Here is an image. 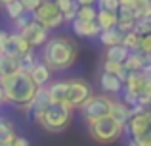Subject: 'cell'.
<instances>
[{"instance_id": "44", "label": "cell", "mask_w": 151, "mask_h": 146, "mask_svg": "<svg viewBox=\"0 0 151 146\" xmlns=\"http://www.w3.org/2000/svg\"><path fill=\"white\" fill-rule=\"evenodd\" d=\"M8 2H12V0H0V4H2V6H4V4H8Z\"/></svg>"}, {"instance_id": "35", "label": "cell", "mask_w": 151, "mask_h": 146, "mask_svg": "<svg viewBox=\"0 0 151 146\" xmlns=\"http://www.w3.org/2000/svg\"><path fill=\"white\" fill-rule=\"evenodd\" d=\"M134 139H136L142 146H151V127L147 129V131H144L140 137H134Z\"/></svg>"}, {"instance_id": "7", "label": "cell", "mask_w": 151, "mask_h": 146, "mask_svg": "<svg viewBox=\"0 0 151 146\" xmlns=\"http://www.w3.org/2000/svg\"><path fill=\"white\" fill-rule=\"evenodd\" d=\"M92 96V89L88 83L84 81H67V96H65V104L71 108H78L84 104L88 98Z\"/></svg>"}, {"instance_id": "47", "label": "cell", "mask_w": 151, "mask_h": 146, "mask_svg": "<svg viewBox=\"0 0 151 146\" xmlns=\"http://www.w3.org/2000/svg\"><path fill=\"white\" fill-rule=\"evenodd\" d=\"M2 79H4V77H2V73H0V83H2Z\"/></svg>"}, {"instance_id": "1", "label": "cell", "mask_w": 151, "mask_h": 146, "mask_svg": "<svg viewBox=\"0 0 151 146\" xmlns=\"http://www.w3.org/2000/svg\"><path fill=\"white\" fill-rule=\"evenodd\" d=\"M77 60V44L67 37H54L44 42L42 48V62L48 64L50 69L61 71L73 65Z\"/></svg>"}, {"instance_id": "34", "label": "cell", "mask_w": 151, "mask_h": 146, "mask_svg": "<svg viewBox=\"0 0 151 146\" xmlns=\"http://www.w3.org/2000/svg\"><path fill=\"white\" fill-rule=\"evenodd\" d=\"M140 52H144V54H149L151 52V33L142 37V41H140Z\"/></svg>"}, {"instance_id": "6", "label": "cell", "mask_w": 151, "mask_h": 146, "mask_svg": "<svg viewBox=\"0 0 151 146\" xmlns=\"http://www.w3.org/2000/svg\"><path fill=\"white\" fill-rule=\"evenodd\" d=\"M35 19L40 21L46 29H55L65 21V15L54 0H42V4L35 10Z\"/></svg>"}, {"instance_id": "22", "label": "cell", "mask_w": 151, "mask_h": 146, "mask_svg": "<svg viewBox=\"0 0 151 146\" xmlns=\"http://www.w3.org/2000/svg\"><path fill=\"white\" fill-rule=\"evenodd\" d=\"M98 23H100L101 29H109V27L117 25V23H119L117 12H113V10H103V8H100V10H98Z\"/></svg>"}, {"instance_id": "10", "label": "cell", "mask_w": 151, "mask_h": 146, "mask_svg": "<svg viewBox=\"0 0 151 146\" xmlns=\"http://www.w3.org/2000/svg\"><path fill=\"white\" fill-rule=\"evenodd\" d=\"M48 31L50 29H46L40 21L33 19V21H31L25 29H21L19 33H21L23 37L29 41V44L33 46V48H37V46H42L46 41H48Z\"/></svg>"}, {"instance_id": "23", "label": "cell", "mask_w": 151, "mask_h": 146, "mask_svg": "<svg viewBox=\"0 0 151 146\" xmlns=\"http://www.w3.org/2000/svg\"><path fill=\"white\" fill-rule=\"evenodd\" d=\"M54 2L58 4V8L63 12L65 21H73V19L77 17V10H78L77 0H54Z\"/></svg>"}, {"instance_id": "42", "label": "cell", "mask_w": 151, "mask_h": 146, "mask_svg": "<svg viewBox=\"0 0 151 146\" xmlns=\"http://www.w3.org/2000/svg\"><path fill=\"white\" fill-rule=\"evenodd\" d=\"M119 4H124V6H134V0H119Z\"/></svg>"}, {"instance_id": "17", "label": "cell", "mask_w": 151, "mask_h": 146, "mask_svg": "<svg viewBox=\"0 0 151 146\" xmlns=\"http://www.w3.org/2000/svg\"><path fill=\"white\" fill-rule=\"evenodd\" d=\"M111 117H113L115 121H119L121 125H128L130 117H132V112H130V106L126 104L124 100L122 102H111Z\"/></svg>"}, {"instance_id": "37", "label": "cell", "mask_w": 151, "mask_h": 146, "mask_svg": "<svg viewBox=\"0 0 151 146\" xmlns=\"http://www.w3.org/2000/svg\"><path fill=\"white\" fill-rule=\"evenodd\" d=\"M138 17H151V0L145 6H142V8H138Z\"/></svg>"}, {"instance_id": "16", "label": "cell", "mask_w": 151, "mask_h": 146, "mask_svg": "<svg viewBox=\"0 0 151 146\" xmlns=\"http://www.w3.org/2000/svg\"><path fill=\"white\" fill-rule=\"evenodd\" d=\"M126 31H122L119 25H113L109 29H101L100 33V41L105 46H113V44H122V38H124Z\"/></svg>"}, {"instance_id": "36", "label": "cell", "mask_w": 151, "mask_h": 146, "mask_svg": "<svg viewBox=\"0 0 151 146\" xmlns=\"http://www.w3.org/2000/svg\"><path fill=\"white\" fill-rule=\"evenodd\" d=\"M21 4H23V8H25V10L35 12V10H37V8L42 4V0H21Z\"/></svg>"}, {"instance_id": "11", "label": "cell", "mask_w": 151, "mask_h": 146, "mask_svg": "<svg viewBox=\"0 0 151 146\" xmlns=\"http://www.w3.org/2000/svg\"><path fill=\"white\" fill-rule=\"evenodd\" d=\"M73 31L78 37H96V35L101 33V27L98 23V19L96 21H86V19L75 17L73 19Z\"/></svg>"}, {"instance_id": "8", "label": "cell", "mask_w": 151, "mask_h": 146, "mask_svg": "<svg viewBox=\"0 0 151 146\" xmlns=\"http://www.w3.org/2000/svg\"><path fill=\"white\" fill-rule=\"evenodd\" d=\"M50 102H52V98H50L48 86H38L37 92H35V96L31 98V102L27 106H23V108H25L27 115H31L35 121H38V117H40L42 112L50 106Z\"/></svg>"}, {"instance_id": "21", "label": "cell", "mask_w": 151, "mask_h": 146, "mask_svg": "<svg viewBox=\"0 0 151 146\" xmlns=\"http://www.w3.org/2000/svg\"><path fill=\"white\" fill-rule=\"evenodd\" d=\"M128 54H130V50L126 48L124 44H113V46H107L105 60L117 62V64H124L126 58H128Z\"/></svg>"}, {"instance_id": "31", "label": "cell", "mask_w": 151, "mask_h": 146, "mask_svg": "<svg viewBox=\"0 0 151 146\" xmlns=\"http://www.w3.org/2000/svg\"><path fill=\"white\" fill-rule=\"evenodd\" d=\"M33 19H35V12L25 10L21 15H19V17H15V19H14V23H15V27H17V31H21V29H25V27L29 25Z\"/></svg>"}, {"instance_id": "12", "label": "cell", "mask_w": 151, "mask_h": 146, "mask_svg": "<svg viewBox=\"0 0 151 146\" xmlns=\"http://www.w3.org/2000/svg\"><path fill=\"white\" fill-rule=\"evenodd\" d=\"M117 15H119L117 25L121 27L122 31H130L134 27V23H136V19H138L136 6H124V4H121L119 10H117Z\"/></svg>"}, {"instance_id": "18", "label": "cell", "mask_w": 151, "mask_h": 146, "mask_svg": "<svg viewBox=\"0 0 151 146\" xmlns=\"http://www.w3.org/2000/svg\"><path fill=\"white\" fill-rule=\"evenodd\" d=\"M31 77L37 83V86H46V83H50L52 79V69L44 62H37V65L31 69Z\"/></svg>"}, {"instance_id": "26", "label": "cell", "mask_w": 151, "mask_h": 146, "mask_svg": "<svg viewBox=\"0 0 151 146\" xmlns=\"http://www.w3.org/2000/svg\"><path fill=\"white\" fill-rule=\"evenodd\" d=\"M140 41H142V37L130 29V31H126L124 38H122V44H124L130 52H134V50H140Z\"/></svg>"}, {"instance_id": "48", "label": "cell", "mask_w": 151, "mask_h": 146, "mask_svg": "<svg viewBox=\"0 0 151 146\" xmlns=\"http://www.w3.org/2000/svg\"><path fill=\"white\" fill-rule=\"evenodd\" d=\"M149 62H151V52H149Z\"/></svg>"}, {"instance_id": "29", "label": "cell", "mask_w": 151, "mask_h": 146, "mask_svg": "<svg viewBox=\"0 0 151 146\" xmlns=\"http://www.w3.org/2000/svg\"><path fill=\"white\" fill-rule=\"evenodd\" d=\"M14 123H12L8 117H0V140L6 142L10 137H14Z\"/></svg>"}, {"instance_id": "49", "label": "cell", "mask_w": 151, "mask_h": 146, "mask_svg": "<svg viewBox=\"0 0 151 146\" xmlns=\"http://www.w3.org/2000/svg\"><path fill=\"white\" fill-rule=\"evenodd\" d=\"M149 21H151V17H149Z\"/></svg>"}, {"instance_id": "2", "label": "cell", "mask_w": 151, "mask_h": 146, "mask_svg": "<svg viewBox=\"0 0 151 146\" xmlns=\"http://www.w3.org/2000/svg\"><path fill=\"white\" fill-rule=\"evenodd\" d=\"M2 86H4V92H6V100L15 106H21V108L29 104L38 89L37 83L31 77V73H25V71H15L8 75V77H4Z\"/></svg>"}, {"instance_id": "20", "label": "cell", "mask_w": 151, "mask_h": 146, "mask_svg": "<svg viewBox=\"0 0 151 146\" xmlns=\"http://www.w3.org/2000/svg\"><path fill=\"white\" fill-rule=\"evenodd\" d=\"M19 71V56H10V54H0V73L2 77Z\"/></svg>"}, {"instance_id": "45", "label": "cell", "mask_w": 151, "mask_h": 146, "mask_svg": "<svg viewBox=\"0 0 151 146\" xmlns=\"http://www.w3.org/2000/svg\"><path fill=\"white\" fill-rule=\"evenodd\" d=\"M0 146H6V142H4V140H0Z\"/></svg>"}, {"instance_id": "38", "label": "cell", "mask_w": 151, "mask_h": 146, "mask_svg": "<svg viewBox=\"0 0 151 146\" xmlns=\"http://www.w3.org/2000/svg\"><path fill=\"white\" fill-rule=\"evenodd\" d=\"M144 73H145V79H147V83L151 85V62L144 68Z\"/></svg>"}, {"instance_id": "40", "label": "cell", "mask_w": 151, "mask_h": 146, "mask_svg": "<svg viewBox=\"0 0 151 146\" xmlns=\"http://www.w3.org/2000/svg\"><path fill=\"white\" fill-rule=\"evenodd\" d=\"M4 102H8V100H6V92H4V86H2V83H0V106H2Z\"/></svg>"}, {"instance_id": "27", "label": "cell", "mask_w": 151, "mask_h": 146, "mask_svg": "<svg viewBox=\"0 0 151 146\" xmlns=\"http://www.w3.org/2000/svg\"><path fill=\"white\" fill-rule=\"evenodd\" d=\"M4 8H6V14H8V17H10V19L19 17V15L25 12V8H23L21 0H12V2L4 4Z\"/></svg>"}, {"instance_id": "9", "label": "cell", "mask_w": 151, "mask_h": 146, "mask_svg": "<svg viewBox=\"0 0 151 146\" xmlns=\"http://www.w3.org/2000/svg\"><path fill=\"white\" fill-rule=\"evenodd\" d=\"M0 50H2V54H10V56H21V54L33 50V46H31L29 41H27V38L17 31V33H10V35H8L6 41L0 44Z\"/></svg>"}, {"instance_id": "33", "label": "cell", "mask_w": 151, "mask_h": 146, "mask_svg": "<svg viewBox=\"0 0 151 146\" xmlns=\"http://www.w3.org/2000/svg\"><path fill=\"white\" fill-rule=\"evenodd\" d=\"M98 6L103 8V10H113V12H117L119 10V0H98Z\"/></svg>"}, {"instance_id": "30", "label": "cell", "mask_w": 151, "mask_h": 146, "mask_svg": "<svg viewBox=\"0 0 151 146\" xmlns=\"http://www.w3.org/2000/svg\"><path fill=\"white\" fill-rule=\"evenodd\" d=\"M77 17L86 19V21H96V19H98V10L94 8V4H92V6H78Z\"/></svg>"}, {"instance_id": "24", "label": "cell", "mask_w": 151, "mask_h": 146, "mask_svg": "<svg viewBox=\"0 0 151 146\" xmlns=\"http://www.w3.org/2000/svg\"><path fill=\"white\" fill-rule=\"evenodd\" d=\"M52 102H65L67 96V81H55L48 86Z\"/></svg>"}, {"instance_id": "46", "label": "cell", "mask_w": 151, "mask_h": 146, "mask_svg": "<svg viewBox=\"0 0 151 146\" xmlns=\"http://www.w3.org/2000/svg\"><path fill=\"white\" fill-rule=\"evenodd\" d=\"M147 113H149V121H151V110H147Z\"/></svg>"}, {"instance_id": "43", "label": "cell", "mask_w": 151, "mask_h": 146, "mask_svg": "<svg viewBox=\"0 0 151 146\" xmlns=\"http://www.w3.org/2000/svg\"><path fill=\"white\" fill-rule=\"evenodd\" d=\"M128 146H142L140 142H138V140L136 139H132V140H130V142H128Z\"/></svg>"}, {"instance_id": "14", "label": "cell", "mask_w": 151, "mask_h": 146, "mask_svg": "<svg viewBox=\"0 0 151 146\" xmlns=\"http://www.w3.org/2000/svg\"><path fill=\"white\" fill-rule=\"evenodd\" d=\"M151 127V121H149V113L147 112H142V113H136V115L130 117L128 121V131L132 137H140L144 131H147Z\"/></svg>"}, {"instance_id": "32", "label": "cell", "mask_w": 151, "mask_h": 146, "mask_svg": "<svg viewBox=\"0 0 151 146\" xmlns=\"http://www.w3.org/2000/svg\"><path fill=\"white\" fill-rule=\"evenodd\" d=\"M6 146H29V140L25 137H19V135H14L6 140Z\"/></svg>"}, {"instance_id": "39", "label": "cell", "mask_w": 151, "mask_h": 146, "mask_svg": "<svg viewBox=\"0 0 151 146\" xmlns=\"http://www.w3.org/2000/svg\"><path fill=\"white\" fill-rule=\"evenodd\" d=\"M98 0H77L78 6H92V4H96Z\"/></svg>"}, {"instance_id": "28", "label": "cell", "mask_w": 151, "mask_h": 146, "mask_svg": "<svg viewBox=\"0 0 151 146\" xmlns=\"http://www.w3.org/2000/svg\"><path fill=\"white\" fill-rule=\"evenodd\" d=\"M132 31L136 35H140V37H144V35H149L151 33V21L149 17H138L136 23H134Z\"/></svg>"}, {"instance_id": "41", "label": "cell", "mask_w": 151, "mask_h": 146, "mask_svg": "<svg viewBox=\"0 0 151 146\" xmlns=\"http://www.w3.org/2000/svg\"><path fill=\"white\" fill-rule=\"evenodd\" d=\"M149 0H134V6H136V10L138 8H142V6H145V4H147Z\"/></svg>"}, {"instance_id": "19", "label": "cell", "mask_w": 151, "mask_h": 146, "mask_svg": "<svg viewBox=\"0 0 151 146\" xmlns=\"http://www.w3.org/2000/svg\"><path fill=\"white\" fill-rule=\"evenodd\" d=\"M149 64V54H144L140 50H134V52L128 54L124 65L130 69V71H138V69H144L145 65Z\"/></svg>"}, {"instance_id": "4", "label": "cell", "mask_w": 151, "mask_h": 146, "mask_svg": "<svg viewBox=\"0 0 151 146\" xmlns=\"http://www.w3.org/2000/svg\"><path fill=\"white\" fill-rule=\"evenodd\" d=\"M122 129L124 125H121L119 121H115L111 115L100 117L96 121H90L88 123V133L96 142L100 144H107V142H115L117 139H121Z\"/></svg>"}, {"instance_id": "5", "label": "cell", "mask_w": 151, "mask_h": 146, "mask_svg": "<svg viewBox=\"0 0 151 146\" xmlns=\"http://www.w3.org/2000/svg\"><path fill=\"white\" fill-rule=\"evenodd\" d=\"M111 98H107L105 94H92L84 104L81 106V113L86 121H96L100 117H105L111 113Z\"/></svg>"}, {"instance_id": "25", "label": "cell", "mask_w": 151, "mask_h": 146, "mask_svg": "<svg viewBox=\"0 0 151 146\" xmlns=\"http://www.w3.org/2000/svg\"><path fill=\"white\" fill-rule=\"evenodd\" d=\"M37 56H35L33 50H29V52L21 54L19 56V71H25V73H31V69L37 65Z\"/></svg>"}, {"instance_id": "15", "label": "cell", "mask_w": 151, "mask_h": 146, "mask_svg": "<svg viewBox=\"0 0 151 146\" xmlns=\"http://www.w3.org/2000/svg\"><path fill=\"white\" fill-rule=\"evenodd\" d=\"M124 85L128 86L130 90H134V92L140 96V94H144L145 92V89H147V79H145V73H144V69H138V71H130L128 75V79L124 81Z\"/></svg>"}, {"instance_id": "3", "label": "cell", "mask_w": 151, "mask_h": 146, "mask_svg": "<svg viewBox=\"0 0 151 146\" xmlns=\"http://www.w3.org/2000/svg\"><path fill=\"white\" fill-rule=\"evenodd\" d=\"M73 117V108L67 106L65 102H50V106L42 112L37 123L42 125V129L50 133H59L71 123Z\"/></svg>"}, {"instance_id": "13", "label": "cell", "mask_w": 151, "mask_h": 146, "mask_svg": "<svg viewBox=\"0 0 151 146\" xmlns=\"http://www.w3.org/2000/svg\"><path fill=\"white\" fill-rule=\"evenodd\" d=\"M122 85L124 83L121 81V77L111 73V71H103L100 75V86H101L103 92H107V94H119L122 90Z\"/></svg>"}]
</instances>
